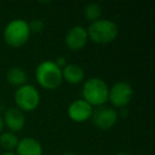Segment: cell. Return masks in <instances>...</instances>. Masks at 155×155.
I'll use <instances>...</instances> for the list:
<instances>
[{
  "label": "cell",
  "mask_w": 155,
  "mask_h": 155,
  "mask_svg": "<svg viewBox=\"0 0 155 155\" xmlns=\"http://www.w3.org/2000/svg\"><path fill=\"white\" fill-rule=\"evenodd\" d=\"M86 31L89 38L98 45L112 43L118 35L117 25L108 19H99L91 22Z\"/></svg>",
  "instance_id": "6da1fadb"
},
{
  "label": "cell",
  "mask_w": 155,
  "mask_h": 155,
  "mask_svg": "<svg viewBox=\"0 0 155 155\" xmlns=\"http://www.w3.org/2000/svg\"><path fill=\"white\" fill-rule=\"evenodd\" d=\"M83 100L91 106H102L108 100V87L100 78H91L82 88Z\"/></svg>",
  "instance_id": "7a4b0ae2"
},
{
  "label": "cell",
  "mask_w": 155,
  "mask_h": 155,
  "mask_svg": "<svg viewBox=\"0 0 155 155\" xmlns=\"http://www.w3.org/2000/svg\"><path fill=\"white\" fill-rule=\"evenodd\" d=\"M35 77L38 84L46 89L58 88L63 80L62 69L58 68L52 61L41 63L35 71Z\"/></svg>",
  "instance_id": "3957f363"
},
{
  "label": "cell",
  "mask_w": 155,
  "mask_h": 155,
  "mask_svg": "<svg viewBox=\"0 0 155 155\" xmlns=\"http://www.w3.org/2000/svg\"><path fill=\"white\" fill-rule=\"evenodd\" d=\"M30 35L29 24L22 19H14L10 21L3 32L5 43L13 48L24 46L30 38Z\"/></svg>",
  "instance_id": "277c9868"
},
{
  "label": "cell",
  "mask_w": 155,
  "mask_h": 155,
  "mask_svg": "<svg viewBox=\"0 0 155 155\" xmlns=\"http://www.w3.org/2000/svg\"><path fill=\"white\" fill-rule=\"evenodd\" d=\"M15 102L18 106V110L32 112L38 106L39 97L38 91L33 85L25 84L18 87L15 93Z\"/></svg>",
  "instance_id": "5b68a950"
},
{
  "label": "cell",
  "mask_w": 155,
  "mask_h": 155,
  "mask_svg": "<svg viewBox=\"0 0 155 155\" xmlns=\"http://www.w3.org/2000/svg\"><path fill=\"white\" fill-rule=\"evenodd\" d=\"M133 98V88L127 82H117L108 89V100L116 107H124Z\"/></svg>",
  "instance_id": "8992f818"
},
{
  "label": "cell",
  "mask_w": 155,
  "mask_h": 155,
  "mask_svg": "<svg viewBox=\"0 0 155 155\" xmlns=\"http://www.w3.org/2000/svg\"><path fill=\"white\" fill-rule=\"evenodd\" d=\"M91 118L93 119L94 124L98 129L106 131V130L112 129L116 124L118 120V114L113 108L99 106L95 112H93Z\"/></svg>",
  "instance_id": "52a82bcc"
},
{
  "label": "cell",
  "mask_w": 155,
  "mask_h": 155,
  "mask_svg": "<svg viewBox=\"0 0 155 155\" xmlns=\"http://www.w3.org/2000/svg\"><path fill=\"white\" fill-rule=\"evenodd\" d=\"M93 106L83 99L74 100L68 107V116L71 120L79 123L88 120L93 115Z\"/></svg>",
  "instance_id": "ba28073f"
},
{
  "label": "cell",
  "mask_w": 155,
  "mask_h": 155,
  "mask_svg": "<svg viewBox=\"0 0 155 155\" xmlns=\"http://www.w3.org/2000/svg\"><path fill=\"white\" fill-rule=\"evenodd\" d=\"M88 35L87 31L82 26H74L67 32L65 37L66 46L72 51H79L81 50L87 43Z\"/></svg>",
  "instance_id": "9c48e42d"
},
{
  "label": "cell",
  "mask_w": 155,
  "mask_h": 155,
  "mask_svg": "<svg viewBox=\"0 0 155 155\" xmlns=\"http://www.w3.org/2000/svg\"><path fill=\"white\" fill-rule=\"evenodd\" d=\"M16 154L41 155L43 154V148H41V144L36 139L31 137H26L18 141V144L16 147Z\"/></svg>",
  "instance_id": "30bf717a"
},
{
  "label": "cell",
  "mask_w": 155,
  "mask_h": 155,
  "mask_svg": "<svg viewBox=\"0 0 155 155\" xmlns=\"http://www.w3.org/2000/svg\"><path fill=\"white\" fill-rule=\"evenodd\" d=\"M5 122L12 132H18L25 127V116L18 108H9L5 114Z\"/></svg>",
  "instance_id": "8fae6325"
},
{
  "label": "cell",
  "mask_w": 155,
  "mask_h": 155,
  "mask_svg": "<svg viewBox=\"0 0 155 155\" xmlns=\"http://www.w3.org/2000/svg\"><path fill=\"white\" fill-rule=\"evenodd\" d=\"M62 77L70 84H79L84 79V70L79 65H66L62 70Z\"/></svg>",
  "instance_id": "7c38bea8"
},
{
  "label": "cell",
  "mask_w": 155,
  "mask_h": 155,
  "mask_svg": "<svg viewBox=\"0 0 155 155\" xmlns=\"http://www.w3.org/2000/svg\"><path fill=\"white\" fill-rule=\"evenodd\" d=\"M7 81L12 86L20 87L27 83L28 75L24 69L19 67H13L7 72Z\"/></svg>",
  "instance_id": "4fadbf2b"
},
{
  "label": "cell",
  "mask_w": 155,
  "mask_h": 155,
  "mask_svg": "<svg viewBox=\"0 0 155 155\" xmlns=\"http://www.w3.org/2000/svg\"><path fill=\"white\" fill-rule=\"evenodd\" d=\"M18 138L13 132H5L0 134V146L5 150H13L16 149L18 144Z\"/></svg>",
  "instance_id": "5bb4252c"
},
{
  "label": "cell",
  "mask_w": 155,
  "mask_h": 155,
  "mask_svg": "<svg viewBox=\"0 0 155 155\" xmlns=\"http://www.w3.org/2000/svg\"><path fill=\"white\" fill-rule=\"evenodd\" d=\"M102 15V8L99 3H89L84 8V16L89 21L99 20Z\"/></svg>",
  "instance_id": "9a60e30c"
},
{
  "label": "cell",
  "mask_w": 155,
  "mask_h": 155,
  "mask_svg": "<svg viewBox=\"0 0 155 155\" xmlns=\"http://www.w3.org/2000/svg\"><path fill=\"white\" fill-rule=\"evenodd\" d=\"M45 28V24H44L41 20L39 19H34L29 24V29H30V32L34 33H39L44 30Z\"/></svg>",
  "instance_id": "2e32d148"
},
{
  "label": "cell",
  "mask_w": 155,
  "mask_h": 155,
  "mask_svg": "<svg viewBox=\"0 0 155 155\" xmlns=\"http://www.w3.org/2000/svg\"><path fill=\"white\" fill-rule=\"evenodd\" d=\"M54 63H55L56 66H58V68H61V69L64 68V67L66 66V62H65V58H63V56H62V58H61V56H60V58H58Z\"/></svg>",
  "instance_id": "e0dca14e"
},
{
  "label": "cell",
  "mask_w": 155,
  "mask_h": 155,
  "mask_svg": "<svg viewBox=\"0 0 155 155\" xmlns=\"http://www.w3.org/2000/svg\"><path fill=\"white\" fill-rule=\"evenodd\" d=\"M2 129H3V121H2V119H1V117H0V134L2 132Z\"/></svg>",
  "instance_id": "ac0fdd59"
},
{
  "label": "cell",
  "mask_w": 155,
  "mask_h": 155,
  "mask_svg": "<svg viewBox=\"0 0 155 155\" xmlns=\"http://www.w3.org/2000/svg\"><path fill=\"white\" fill-rule=\"evenodd\" d=\"M2 155H17L16 153H13V152H5V153H3Z\"/></svg>",
  "instance_id": "d6986e66"
},
{
  "label": "cell",
  "mask_w": 155,
  "mask_h": 155,
  "mask_svg": "<svg viewBox=\"0 0 155 155\" xmlns=\"http://www.w3.org/2000/svg\"><path fill=\"white\" fill-rule=\"evenodd\" d=\"M116 155H129L127 153H124V152H120V153H117Z\"/></svg>",
  "instance_id": "ffe728a7"
},
{
  "label": "cell",
  "mask_w": 155,
  "mask_h": 155,
  "mask_svg": "<svg viewBox=\"0 0 155 155\" xmlns=\"http://www.w3.org/2000/svg\"><path fill=\"white\" fill-rule=\"evenodd\" d=\"M63 155H75V154H73V153H65V154H63Z\"/></svg>",
  "instance_id": "44dd1931"
}]
</instances>
